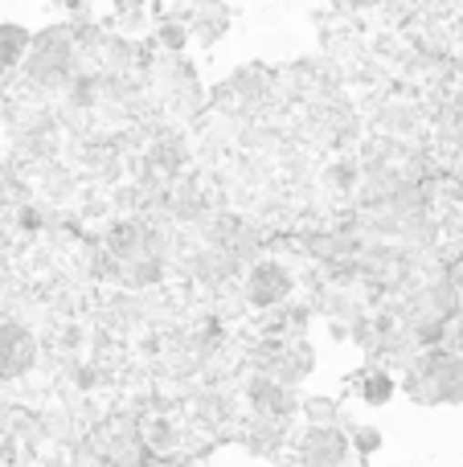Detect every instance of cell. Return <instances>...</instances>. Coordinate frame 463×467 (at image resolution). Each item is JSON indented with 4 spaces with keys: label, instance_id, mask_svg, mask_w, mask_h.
Returning a JSON list of instances; mask_svg holds the SVG:
<instances>
[{
    "label": "cell",
    "instance_id": "1",
    "mask_svg": "<svg viewBox=\"0 0 463 467\" xmlns=\"http://www.w3.org/2000/svg\"><path fill=\"white\" fill-rule=\"evenodd\" d=\"M87 66L90 62L78 46V33H74L70 21H62L33 33V49L25 57V66L16 70V82L33 95H46L49 103H62V95L82 78Z\"/></svg>",
    "mask_w": 463,
    "mask_h": 467
},
{
    "label": "cell",
    "instance_id": "2",
    "mask_svg": "<svg viewBox=\"0 0 463 467\" xmlns=\"http://www.w3.org/2000/svg\"><path fill=\"white\" fill-rule=\"evenodd\" d=\"M398 394L415 406H463V332L439 348H423L398 373Z\"/></svg>",
    "mask_w": 463,
    "mask_h": 467
},
{
    "label": "cell",
    "instance_id": "3",
    "mask_svg": "<svg viewBox=\"0 0 463 467\" xmlns=\"http://www.w3.org/2000/svg\"><path fill=\"white\" fill-rule=\"evenodd\" d=\"M295 291H300V271H295V263H287V258H279V254H262L259 263L246 266L242 283H238L242 307H251V312H259V316L292 304Z\"/></svg>",
    "mask_w": 463,
    "mask_h": 467
},
{
    "label": "cell",
    "instance_id": "4",
    "mask_svg": "<svg viewBox=\"0 0 463 467\" xmlns=\"http://www.w3.org/2000/svg\"><path fill=\"white\" fill-rule=\"evenodd\" d=\"M242 406H246V419H262V422H287L292 427L300 419V389L283 386V381L267 378V373L251 369L242 378Z\"/></svg>",
    "mask_w": 463,
    "mask_h": 467
},
{
    "label": "cell",
    "instance_id": "5",
    "mask_svg": "<svg viewBox=\"0 0 463 467\" xmlns=\"http://www.w3.org/2000/svg\"><path fill=\"white\" fill-rule=\"evenodd\" d=\"M251 369L267 373V378L283 381V386L300 389L304 381L312 378L316 369V353H312L308 340H262L259 337V348L251 357Z\"/></svg>",
    "mask_w": 463,
    "mask_h": 467
},
{
    "label": "cell",
    "instance_id": "6",
    "mask_svg": "<svg viewBox=\"0 0 463 467\" xmlns=\"http://www.w3.org/2000/svg\"><path fill=\"white\" fill-rule=\"evenodd\" d=\"M287 460L295 467H349L353 460V439L345 427H308L295 431Z\"/></svg>",
    "mask_w": 463,
    "mask_h": 467
},
{
    "label": "cell",
    "instance_id": "7",
    "mask_svg": "<svg viewBox=\"0 0 463 467\" xmlns=\"http://www.w3.org/2000/svg\"><path fill=\"white\" fill-rule=\"evenodd\" d=\"M41 361V345L37 332L25 320L0 312V381H21L37 369Z\"/></svg>",
    "mask_w": 463,
    "mask_h": 467
},
{
    "label": "cell",
    "instance_id": "8",
    "mask_svg": "<svg viewBox=\"0 0 463 467\" xmlns=\"http://www.w3.org/2000/svg\"><path fill=\"white\" fill-rule=\"evenodd\" d=\"M189 140L180 136L177 128H164V131H156L152 140L144 144V172H156V177H164V181H177V177H185V169H189Z\"/></svg>",
    "mask_w": 463,
    "mask_h": 467
},
{
    "label": "cell",
    "instance_id": "9",
    "mask_svg": "<svg viewBox=\"0 0 463 467\" xmlns=\"http://www.w3.org/2000/svg\"><path fill=\"white\" fill-rule=\"evenodd\" d=\"M185 21H189V33H193V46L213 49L230 33V25H234V8H230V0H189Z\"/></svg>",
    "mask_w": 463,
    "mask_h": 467
},
{
    "label": "cell",
    "instance_id": "10",
    "mask_svg": "<svg viewBox=\"0 0 463 467\" xmlns=\"http://www.w3.org/2000/svg\"><path fill=\"white\" fill-rule=\"evenodd\" d=\"M427 115L418 111L415 103H406V99H390V103H382V111H377V128H382V136L390 140H415L418 131H423Z\"/></svg>",
    "mask_w": 463,
    "mask_h": 467
},
{
    "label": "cell",
    "instance_id": "11",
    "mask_svg": "<svg viewBox=\"0 0 463 467\" xmlns=\"http://www.w3.org/2000/svg\"><path fill=\"white\" fill-rule=\"evenodd\" d=\"M353 381H357V398L365 406H386L394 394H398V378H394V369L390 365H377V361H369Z\"/></svg>",
    "mask_w": 463,
    "mask_h": 467
},
{
    "label": "cell",
    "instance_id": "12",
    "mask_svg": "<svg viewBox=\"0 0 463 467\" xmlns=\"http://www.w3.org/2000/svg\"><path fill=\"white\" fill-rule=\"evenodd\" d=\"M33 49V29L16 21H0V70H21Z\"/></svg>",
    "mask_w": 463,
    "mask_h": 467
},
{
    "label": "cell",
    "instance_id": "13",
    "mask_svg": "<svg viewBox=\"0 0 463 467\" xmlns=\"http://www.w3.org/2000/svg\"><path fill=\"white\" fill-rule=\"evenodd\" d=\"M156 54H185L193 46V33H189L185 13H164L156 16Z\"/></svg>",
    "mask_w": 463,
    "mask_h": 467
},
{
    "label": "cell",
    "instance_id": "14",
    "mask_svg": "<svg viewBox=\"0 0 463 467\" xmlns=\"http://www.w3.org/2000/svg\"><path fill=\"white\" fill-rule=\"evenodd\" d=\"M435 136H439V144L448 152L463 156V99H451V103H443L435 111Z\"/></svg>",
    "mask_w": 463,
    "mask_h": 467
},
{
    "label": "cell",
    "instance_id": "15",
    "mask_svg": "<svg viewBox=\"0 0 463 467\" xmlns=\"http://www.w3.org/2000/svg\"><path fill=\"white\" fill-rule=\"evenodd\" d=\"M300 419L308 422V427H345L341 402H336V398H328V394H304Z\"/></svg>",
    "mask_w": 463,
    "mask_h": 467
},
{
    "label": "cell",
    "instance_id": "16",
    "mask_svg": "<svg viewBox=\"0 0 463 467\" xmlns=\"http://www.w3.org/2000/svg\"><path fill=\"white\" fill-rule=\"evenodd\" d=\"M148 16H152L148 0H111V25H115L119 33H128V37L144 33Z\"/></svg>",
    "mask_w": 463,
    "mask_h": 467
},
{
    "label": "cell",
    "instance_id": "17",
    "mask_svg": "<svg viewBox=\"0 0 463 467\" xmlns=\"http://www.w3.org/2000/svg\"><path fill=\"white\" fill-rule=\"evenodd\" d=\"M349 439H353V455H361V460H374V455L382 451V443H386L377 427H353Z\"/></svg>",
    "mask_w": 463,
    "mask_h": 467
},
{
    "label": "cell",
    "instance_id": "18",
    "mask_svg": "<svg viewBox=\"0 0 463 467\" xmlns=\"http://www.w3.org/2000/svg\"><path fill=\"white\" fill-rule=\"evenodd\" d=\"M328 5H333V8H345V13H349V8H374V5H386V0H328Z\"/></svg>",
    "mask_w": 463,
    "mask_h": 467
}]
</instances>
